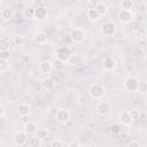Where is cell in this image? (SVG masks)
Listing matches in <instances>:
<instances>
[{"mask_svg":"<svg viewBox=\"0 0 147 147\" xmlns=\"http://www.w3.org/2000/svg\"><path fill=\"white\" fill-rule=\"evenodd\" d=\"M137 36H138L139 39H145V38L147 37V34H146V30H145L144 28H139L138 31H137Z\"/></svg>","mask_w":147,"mask_h":147,"instance_id":"obj_32","label":"cell"},{"mask_svg":"<svg viewBox=\"0 0 147 147\" xmlns=\"http://www.w3.org/2000/svg\"><path fill=\"white\" fill-rule=\"evenodd\" d=\"M138 79L133 76H129L125 78L124 80V87L126 91L129 92H136L137 91V86H138Z\"/></svg>","mask_w":147,"mask_h":147,"instance_id":"obj_6","label":"cell"},{"mask_svg":"<svg viewBox=\"0 0 147 147\" xmlns=\"http://www.w3.org/2000/svg\"><path fill=\"white\" fill-rule=\"evenodd\" d=\"M52 64H53V68L55 70H57V71H62L65 68V62H63V61H61L59 59H55V61Z\"/></svg>","mask_w":147,"mask_h":147,"instance_id":"obj_23","label":"cell"},{"mask_svg":"<svg viewBox=\"0 0 147 147\" xmlns=\"http://www.w3.org/2000/svg\"><path fill=\"white\" fill-rule=\"evenodd\" d=\"M0 6H1V0H0Z\"/></svg>","mask_w":147,"mask_h":147,"instance_id":"obj_41","label":"cell"},{"mask_svg":"<svg viewBox=\"0 0 147 147\" xmlns=\"http://www.w3.org/2000/svg\"><path fill=\"white\" fill-rule=\"evenodd\" d=\"M13 41H14V44H15L16 46H23L24 42H25V39H24V37L21 36V34H15L14 38H13Z\"/></svg>","mask_w":147,"mask_h":147,"instance_id":"obj_25","label":"cell"},{"mask_svg":"<svg viewBox=\"0 0 147 147\" xmlns=\"http://www.w3.org/2000/svg\"><path fill=\"white\" fill-rule=\"evenodd\" d=\"M68 146L69 147H75V146H77V147H79V146H82V144H79V142H70V144H68Z\"/></svg>","mask_w":147,"mask_h":147,"instance_id":"obj_38","label":"cell"},{"mask_svg":"<svg viewBox=\"0 0 147 147\" xmlns=\"http://www.w3.org/2000/svg\"><path fill=\"white\" fill-rule=\"evenodd\" d=\"M109 130H110V132H111L113 134H118V133L121 132V125H119L118 123H114V124L110 125Z\"/></svg>","mask_w":147,"mask_h":147,"instance_id":"obj_30","label":"cell"},{"mask_svg":"<svg viewBox=\"0 0 147 147\" xmlns=\"http://www.w3.org/2000/svg\"><path fill=\"white\" fill-rule=\"evenodd\" d=\"M79 1H80L82 3H84V5H86V3H88L91 0H79Z\"/></svg>","mask_w":147,"mask_h":147,"instance_id":"obj_40","label":"cell"},{"mask_svg":"<svg viewBox=\"0 0 147 147\" xmlns=\"http://www.w3.org/2000/svg\"><path fill=\"white\" fill-rule=\"evenodd\" d=\"M119 122L124 126H130L133 123V119L130 115V111H122L119 114Z\"/></svg>","mask_w":147,"mask_h":147,"instance_id":"obj_10","label":"cell"},{"mask_svg":"<svg viewBox=\"0 0 147 147\" xmlns=\"http://www.w3.org/2000/svg\"><path fill=\"white\" fill-rule=\"evenodd\" d=\"M118 20L121 23L123 24H129L132 22L133 20V14L131 10H124V9H121L118 11Z\"/></svg>","mask_w":147,"mask_h":147,"instance_id":"obj_8","label":"cell"},{"mask_svg":"<svg viewBox=\"0 0 147 147\" xmlns=\"http://www.w3.org/2000/svg\"><path fill=\"white\" fill-rule=\"evenodd\" d=\"M32 5H33L34 8L36 7H41V6H44V0H32Z\"/></svg>","mask_w":147,"mask_h":147,"instance_id":"obj_36","label":"cell"},{"mask_svg":"<svg viewBox=\"0 0 147 147\" xmlns=\"http://www.w3.org/2000/svg\"><path fill=\"white\" fill-rule=\"evenodd\" d=\"M24 16L26 18H32L34 16V7L33 6H29L24 9Z\"/></svg>","mask_w":147,"mask_h":147,"instance_id":"obj_26","label":"cell"},{"mask_svg":"<svg viewBox=\"0 0 147 147\" xmlns=\"http://www.w3.org/2000/svg\"><path fill=\"white\" fill-rule=\"evenodd\" d=\"M78 61H79V57H78L76 54H74V55L71 54V55H70V57H69V60H68V62H70L72 65L77 64V63H78Z\"/></svg>","mask_w":147,"mask_h":147,"instance_id":"obj_34","label":"cell"},{"mask_svg":"<svg viewBox=\"0 0 147 147\" xmlns=\"http://www.w3.org/2000/svg\"><path fill=\"white\" fill-rule=\"evenodd\" d=\"M111 105L109 102H106V101H101L96 105V111L99 115L101 116H106V115H109L111 113Z\"/></svg>","mask_w":147,"mask_h":147,"instance_id":"obj_7","label":"cell"},{"mask_svg":"<svg viewBox=\"0 0 147 147\" xmlns=\"http://www.w3.org/2000/svg\"><path fill=\"white\" fill-rule=\"evenodd\" d=\"M14 16V10L10 9V8H5L1 10V17L5 20V21H9L11 20Z\"/></svg>","mask_w":147,"mask_h":147,"instance_id":"obj_20","label":"cell"},{"mask_svg":"<svg viewBox=\"0 0 147 147\" xmlns=\"http://www.w3.org/2000/svg\"><path fill=\"white\" fill-rule=\"evenodd\" d=\"M47 130L46 129H37V132H36V137H38V138H40L41 140H44L46 137H47Z\"/></svg>","mask_w":147,"mask_h":147,"instance_id":"obj_28","label":"cell"},{"mask_svg":"<svg viewBox=\"0 0 147 147\" xmlns=\"http://www.w3.org/2000/svg\"><path fill=\"white\" fill-rule=\"evenodd\" d=\"M14 142L17 146H23L28 142V134L24 131H18L14 134Z\"/></svg>","mask_w":147,"mask_h":147,"instance_id":"obj_9","label":"cell"},{"mask_svg":"<svg viewBox=\"0 0 147 147\" xmlns=\"http://www.w3.org/2000/svg\"><path fill=\"white\" fill-rule=\"evenodd\" d=\"M137 92H139V93H141V94L147 93V83H146L145 80H140V82H138Z\"/></svg>","mask_w":147,"mask_h":147,"instance_id":"obj_24","label":"cell"},{"mask_svg":"<svg viewBox=\"0 0 147 147\" xmlns=\"http://www.w3.org/2000/svg\"><path fill=\"white\" fill-rule=\"evenodd\" d=\"M106 93V90H105V86L102 84H93L90 86V90H88V94L91 95L92 99H95V100H100L103 98Z\"/></svg>","mask_w":147,"mask_h":147,"instance_id":"obj_1","label":"cell"},{"mask_svg":"<svg viewBox=\"0 0 147 147\" xmlns=\"http://www.w3.org/2000/svg\"><path fill=\"white\" fill-rule=\"evenodd\" d=\"M41 85L46 91H51V90L54 88V80L52 78H49V77H46V78H44L41 80Z\"/></svg>","mask_w":147,"mask_h":147,"instance_id":"obj_18","label":"cell"},{"mask_svg":"<svg viewBox=\"0 0 147 147\" xmlns=\"http://www.w3.org/2000/svg\"><path fill=\"white\" fill-rule=\"evenodd\" d=\"M34 18L37 20H45L47 17V9L41 6V7H36L34 8Z\"/></svg>","mask_w":147,"mask_h":147,"instance_id":"obj_15","label":"cell"},{"mask_svg":"<svg viewBox=\"0 0 147 147\" xmlns=\"http://www.w3.org/2000/svg\"><path fill=\"white\" fill-rule=\"evenodd\" d=\"M37 124L34 123V122H32V121H29V122H26L25 124H24V132L28 134V136H33V134H36V132H37Z\"/></svg>","mask_w":147,"mask_h":147,"instance_id":"obj_12","label":"cell"},{"mask_svg":"<svg viewBox=\"0 0 147 147\" xmlns=\"http://www.w3.org/2000/svg\"><path fill=\"white\" fill-rule=\"evenodd\" d=\"M51 146L52 147H63L64 146V142L61 140V139H55L51 142Z\"/></svg>","mask_w":147,"mask_h":147,"instance_id":"obj_33","label":"cell"},{"mask_svg":"<svg viewBox=\"0 0 147 147\" xmlns=\"http://www.w3.org/2000/svg\"><path fill=\"white\" fill-rule=\"evenodd\" d=\"M31 113V108L28 103H21L18 106V115L22 116V117H25V116H29Z\"/></svg>","mask_w":147,"mask_h":147,"instance_id":"obj_16","label":"cell"},{"mask_svg":"<svg viewBox=\"0 0 147 147\" xmlns=\"http://www.w3.org/2000/svg\"><path fill=\"white\" fill-rule=\"evenodd\" d=\"M9 41L5 38H0V51H8L9 49Z\"/></svg>","mask_w":147,"mask_h":147,"instance_id":"obj_27","label":"cell"},{"mask_svg":"<svg viewBox=\"0 0 147 147\" xmlns=\"http://www.w3.org/2000/svg\"><path fill=\"white\" fill-rule=\"evenodd\" d=\"M127 146H129V147H133V146L140 147V146H141V144H140V142H138V141H130V142L127 144Z\"/></svg>","mask_w":147,"mask_h":147,"instance_id":"obj_37","label":"cell"},{"mask_svg":"<svg viewBox=\"0 0 147 147\" xmlns=\"http://www.w3.org/2000/svg\"><path fill=\"white\" fill-rule=\"evenodd\" d=\"M86 34H85V31L83 29H79V28H75L70 31V39L74 41V42H82L84 39H85Z\"/></svg>","mask_w":147,"mask_h":147,"instance_id":"obj_2","label":"cell"},{"mask_svg":"<svg viewBox=\"0 0 147 147\" xmlns=\"http://www.w3.org/2000/svg\"><path fill=\"white\" fill-rule=\"evenodd\" d=\"M116 29H117L116 24L114 22L109 21V22H106V23L102 24V26H101V33L103 36H108L109 37V36H113L116 32Z\"/></svg>","mask_w":147,"mask_h":147,"instance_id":"obj_5","label":"cell"},{"mask_svg":"<svg viewBox=\"0 0 147 147\" xmlns=\"http://www.w3.org/2000/svg\"><path fill=\"white\" fill-rule=\"evenodd\" d=\"M33 39H34V41H36L37 44L44 45V44H46V41H47V33L44 32V31H37V32L33 34Z\"/></svg>","mask_w":147,"mask_h":147,"instance_id":"obj_13","label":"cell"},{"mask_svg":"<svg viewBox=\"0 0 147 147\" xmlns=\"http://www.w3.org/2000/svg\"><path fill=\"white\" fill-rule=\"evenodd\" d=\"M102 67H103V69L107 70V71L114 70L115 67H116V61H115V59L111 57V56L106 57V59L103 60V62H102Z\"/></svg>","mask_w":147,"mask_h":147,"instance_id":"obj_11","label":"cell"},{"mask_svg":"<svg viewBox=\"0 0 147 147\" xmlns=\"http://www.w3.org/2000/svg\"><path fill=\"white\" fill-rule=\"evenodd\" d=\"M55 118H56V121H57L59 123H61V124H67V123L70 121V113H69V110H67V109H64V108H61V109H59V110L56 111Z\"/></svg>","mask_w":147,"mask_h":147,"instance_id":"obj_4","label":"cell"},{"mask_svg":"<svg viewBox=\"0 0 147 147\" xmlns=\"http://www.w3.org/2000/svg\"><path fill=\"white\" fill-rule=\"evenodd\" d=\"M38 69L41 74H49L53 69V64L49 61H41L38 65Z\"/></svg>","mask_w":147,"mask_h":147,"instance_id":"obj_14","label":"cell"},{"mask_svg":"<svg viewBox=\"0 0 147 147\" xmlns=\"http://www.w3.org/2000/svg\"><path fill=\"white\" fill-rule=\"evenodd\" d=\"M87 18H88L91 22H96V21H99L100 15H99V13H98L94 8H92V9H88V10H87Z\"/></svg>","mask_w":147,"mask_h":147,"instance_id":"obj_19","label":"cell"},{"mask_svg":"<svg viewBox=\"0 0 147 147\" xmlns=\"http://www.w3.org/2000/svg\"><path fill=\"white\" fill-rule=\"evenodd\" d=\"M70 55H71V51L67 46H60L56 49V59H59V60H61V61H63L65 63L68 62Z\"/></svg>","mask_w":147,"mask_h":147,"instance_id":"obj_3","label":"cell"},{"mask_svg":"<svg viewBox=\"0 0 147 147\" xmlns=\"http://www.w3.org/2000/svg\"><path fill=\"white\" fill-rule=\"evenodd\" d=\"M0 59L9 61V59H10V52H9V49L8 51H0Z\"/></svg>","mask_w":147,"mask_h":147,"instance_id":"obj_31","label":"cell"},{"mask_svg":"<svg viewBox=\"0 0 147 147\" xmlns=\"http://www.w3.org/2000/svg\"><path fill=\"white\" fill-rule=\"evenodd\" d=\"M130 115H131L132 119H133V121H136V119H138V118H139L140 113H139L137 109H132V110H130Z\"/></svg>","mask_w":147,"mask_h":147,"instance_id":"obj_35","label":"cell"},{"mask_svg":"<svg viewBox=\"0 0 147 147\" xmlns=\"http://www.w3.org/2000/svg\"><path fill=\"white\" fill-rule=\"evenodd\" d=\"M3 115H5V108H3V106L0 105V117H2Z\"/></svg>","mask_w":147,"mask_h":147,"instance_id":"obj_39","label":"cell"},{"mask_svg":"<svg viewBox=\"0 0 147 147\" xmlns=\"http://www.w3.org/2000/svg\"><path fill=\"white\" fill-rule=\"evenodd\" d=\"M121 9H124V10H132L134 3L132 0H121Z\"/></svg>","mask_w":147,"mask_h":147,"instance_id":"obj_21","label":"cell"},{"mask_svg":"<svg viewBox=\"0 0 147 147\" xmlns=\"http://www.w3.org/2000/svg\"><path fill=\"white\" fill-rule=\"evenodd\" d=\"M29 145L31 146V147H40L41 146V144H42V140L40 139V138H38V137H36L34 134H33V137H31L30 139H29Z\"/></svg>","mask_w":147,"mask_h":147,"instance_id":"obj_22","label":"cell"},{"mask_svg":"<svg viewBox=\"0 0 147 147\" xmlns=\"http://www.w3.org/2000/svg\"><path fill=\"white\" fill-rule=\"evenodd\" d=\"M94 9L99 13V15H100V16H105V15L108 13V6H107L105 2H102V1L98 2V3L95 5Z\"/></svg>","mask_w":147,"mask_h":147,"instance_id":"obj_17","label":"cell"},{"mask_svg":"<svg viewBox=\"0 0 147 147\" xmlns=\"http://www.w3.org/2000/svg\"><path fill=\"white\" fill-rule=\"evenodd\" d=\"M9 69V63L7 60L0 59V72H6Z\"/></svg>","mask_w":147,"mask_h":147,"instance_id":"obj_29","label":"cell"}]
</instances>
